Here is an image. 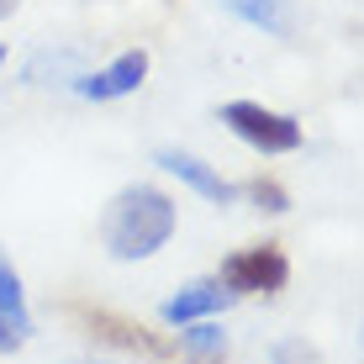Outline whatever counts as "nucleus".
Instances as JSON below:
<instances>
[{
	"instance_id": "obj_1",
	"label": "nucleus",
	"mask_w": 364,
	"mask_h": 364,
	"mask_svg": "<svg viewBox=\"0 0 364 364\" xmlns=\"http://www.w3.org/2000/svg\"><path fill=\"white\" fill-rule=\"evenodd\" d=\"M174 232V200L154 185H132L111 200L106 222H100V237H106L111 259H148L169 243Z\"/></svg>"
},
{
	"instance_id": "obj_2",
	"label": "nucleus",
	"mask_w": 364,
	"mask_h": 364,
	"mask_svg": "<svg viewBox=\"0 0 364 364\" xmlns=\"http://www.w3.org/2000/svg\"><path fill=\"white\" fill-rule=\"evenodd\" d=\"M222 122H228L248 148H259V154H296L301 148V122L285 117V111L254 106V100H228V106H222Z\"/></svg>"
},
{
	"instance_id": "obj_3",
	"label": "nucleus",
	"mask_w": 364,
	"mask_h": 364,
	"mask_svg": "<svg viewBox=\"0 0 364 364\" xmlns=\"http://www.w3.org/2000/svg\"><path fill=\"white\" fill-rule=\"evenodd\" d=\"M291 280V264L274 243H259V248H243L222 264V285L232 296H274L280 285Z\"/></svg>"
},
{
	"instance_id": "obj_4",
	"label": "nucleus",
	"mask_w": 364,
	"mask_h": 364,
	"mask_svg": "<svg viewBox=\"0 0 364 364\" xmlns=\"http://www.w3.org/2000/svg\"><path fill=\"white\" fill-rule=\"evenodd\" d=\"M80 322L90 328V338H106V343L127 348V354H148V359H164V354H169V343H159L148 328L117 317V311H90V306H80Z\"/></svg>"
},
{
	"instance_id": "obj_5",
	"label": "nucleus",
	"mask_w": 364,
	"mask_h": 364,
	"mask_svg": "<svg viewBox=\"0 0 364 364\" xmlns=\"http://www.w3.org/2000/svg\"><path fill=\"white\" fill-rule=\"evenodd\" d=\"M143 74H148V53H143V48H132V53H122L111 69L85 74L74 90H80L85 100H117V95H132L137 85H143Z\"/></svg>"
},
{
	"instance_id": "obj_6",
	"label": "nucleus",
	"mask_w": 364,
	"mask_h": 364,
	"mask_svg": "<svg viewBox=\"0 0 364 364\" xmlns=\"http://www.w3.org/2000/svg\"><path fill=\"white\" fill-rule=\"evenodd\" d=\"M228 301H232V291L222 280H196V285H185L180 296L164 301V322H196V317H206V311H222Z\"/></svg>"
},
{
	"instance_id": "obj_7",
	"label": "nucleus",
	"mask_w": 364,
	"mask_h": 364,
	"mask_svg": "<svg viewBox=\"0 0 364 364\" xmlns=\"http://www.w3.org/2000/svg\"><path fill=\"white\" fill-rule=\"evenodd\" d=\"M159 164H164L169 174H180V180L191 185V191H200L206 200H232V185L222 180V174H211L206 164H200V159L180 154V148H164V154H159Z\"/></svg>"
},
{
	"instance_id": "obj_8",
	"label": "nucleus",
	"mask_w": 364,
	"mask_h": 364,
	"mask_svg": "<svg viewBox=\"0 0 364 364\" xmlns=\"http://www.w3.org/2000/svg\"><path fill=\"white\" fill-rule=\"evenodd\" d=\"M0 317H6L16 333H32V317H27V296H21V274L6 264V254H0Z\"/></svg>"
},
{
	"instance_id": "obj_9",
	"label": "nucleus",
	"mask_w": 364,
	"mask_h": 364,
	"mask_svg": "<svg viewBox=\"0 0 364 364\" xmlns=\"http://www.w3.org/2000/svg\"><path fill=\"white\" fill-rule=\"evenodd\" d=\"M243 21H254V27L264 32H291V16H285V0H228Z\"/></svg>"
},
{
	"instance_id": "obj_10",
	"label": "nucleus",
	"mask_w": 364,
	"mask_h": 364,
	"mask_svg": "<svg viewBox=\"0 0 364 364\" xmlns=\"http://www.w3.org/2000/svg\"><path fill=\"white\" fill-rule=\"evenodd\" d=\"M185 354L200 359V364H222V354H228V338H222V328H211V322H200V328H191L180 338Z\"/></svg>"
},
{
	"instance_id": "obj_11",
	"label": "nucleus",
	"mask_w": 364,
	"mask_h": 364,
	"mask_svg": "<svg viewBox=\"0 0 364 364\" xmlns=\"http://www.w3.org/2000/svg\"><path fill=\"white\" fill-rule=\"evenodd\" d=\"M269 364H322V354L306 343V338H285L280 348H274V359Z\"/></svg>"
},
{
	"instance_id": "obj_12",
	"label": "nucleus",
	"mask_w": 364,
	"mask_h": 364,
	"mask_svg": "<svg viewBox=\"0 0 364 364\" xmlns=\"http://www.w3.org/2000/svg\"><path fill=\"white\" fill-rule=\"evenodd\" d=\"M254 200H259L264 211H285V206H291V196H285L274 180H254Z\"/></svg>"
},
{
	"instance_id": "obj_13",
	"label": "nucleus",
	"mask_w": 364,
	"mask_h": 364,
	"mask_svg": "<svg viewBox=\"0 0 364 364\" xmlns=\"http://www.w3.org/2000/svg\"><path fill=\"white\" fill-rule=\"evenodd\" d=\"M21 338H27V333H16L6 317H0V354H16V348H21Z\"/></svg>"
},
{
	"instance_id": "obj_14",
	"label": "nucleus",
	"mask_w": 364,
	"mask_h": 364,
	"mask_svg": "<svg viewBox=\"0 0 364 364\" xmlns=\"http://www.w3.org/2000/svg\"><path fill=\"white\" fill-rule=\"evenodd\" d=\"M11 11H16V0H0V16H11Z\"/></svg>"
},
{
	"instance_id": "obj_15",
	"label": "nucleus",
	"mask_w": 364,
	"mask_h": 364,
	"mask_svg": "<svg viewBox=\"0 0 364 364\" xmlns=\"http://www.w3.org/2000/svg\"><path fill=\"white\" fill-rule=\"evenodd\" d=\"M0 58H6V48H0Z\"/></svg>"
}]
</instances>
